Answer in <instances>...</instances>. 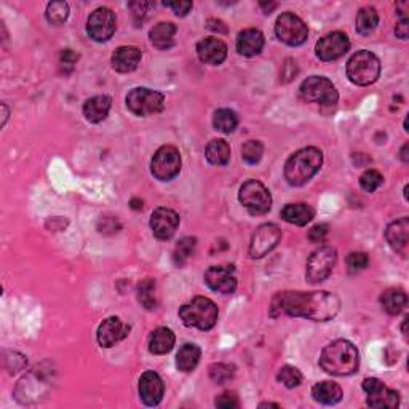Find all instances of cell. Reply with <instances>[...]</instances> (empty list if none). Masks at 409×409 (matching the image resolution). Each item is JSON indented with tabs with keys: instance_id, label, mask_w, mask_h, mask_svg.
Instances as JSON below:
<instances>
[{
	"instance_id": "7bdbcfd3",
	"label": "cell",
	"mask_w": 409,
	"mask_h": 409,
	"mask_svg": "<svg viewBox=\"0 0 409 409\" xmlns=\"http://www.w3.org/2000/svg\"><path fill=\"white\" fill-rule=\"evenodd\" d=\"M238 405H240L238 403V397L233 392H224L214 401V406L221 409H235L238 408Z\"/></svg>"
},
{
	"instance_id": "4316f807",
	"label": "cell",
	"mask_w": 409,
	"mask_h": 409,
	"mask_svg": "<svg viewBox=\"0 0 409 409\" xmlns=\"http://www.w3.org/2000/svg\"><path fill=\"white\" fill-rule=\"evenodd\" d=\"M312 397L321 405H336V403L342 400V388L336 382L323 381L315 384L314 388H312Z\"/></svg>"
},
{
	"instance_id": "d6a6232c",
	"label": "cell",
	"mask_w": 409,
	"mask_h": 409,
	"mask_svg": "<svg viewBox=\"0 0 409 409\" xmlns=\"http://www.w3.org/2000/svg\"><path fill=\"white\" fill-rule=\"evenodd\" d=\"M238 125V117L231 109H218L213 115V126L224 135H231Z\"/></svg>"
},
{
	"instance_id": "5b68a950",
	"label": "cell",
	"mask_w": 409,
	"mask_h": 409,
	"mask_svg": "<svg viewBox=\"0 0 409 409\" xmlns=\"http://www.w3.org/2000/svg\"><path fill=\"white\" fill-rule=\"evenodd\" d=\"M379 75H381V61L371 51H357L347 62V77L355 85H371L379 79Z\"/></svg>"
},
{
	"instance_id": "7dc6e473",
	"label": "cell",
	"mask_w": 409,
	"mask_h": 409,
	"mask_svg": "<svg viewBox=\"0 0 409 409\" xmlns=\"http://www.w3.org/2000/svg\"><path fill=\"white\" fill-rule=\"evenodd\" d=\"M150 7H152V5L148 3V2H133V3H130V8L133 10V14L136 18L144 16L145 12H148V8H150Z\"/></svg>"
},
{
	"instance_id": "603a6c76",
	"label": "cell",
	"mask_w": 409,
	"mask_h": 409,
	"mask_svg": "<svg viewBox=\"0 0 409 409\" xmlns=\"http://www.w3.org/2000/svg\"><path fill=\"white\" fill-rule=\"evenodd\" d=\"M141 58H143V53L139 48L130 45L119 47L112 53V67L117 72H131L138 67Z\"/></svg>"
},
{
	"instance_id": "60d3db41",
	"label": "cell",
	"mask_w": 409,
	"mask_h": 409,
	"mask_svg": "<svg viewBox=\"0 0 409 409\" xmlns=\"http://www.w3.org/2000/svg\"><path fill=\"white\" fill-rule=\"evenodd\" d=\"M368 266H369V257L366 253L355 251V253H350L347 257V267L350 274H357L360 270H364Z\"/></svg>"
},
{
	"instance_id": "484cf974",
	"label": "cell",
	"mask_w": 409,
	"mask_h": 409,
	"mask_svg": "<svg viewBox=\"0 0 409 409\" xmlns=\"http://www.w3.org/2000/svg\"><path fill=\"white\" fill-rule=\"evenodd\" d=\"M174 342H176V338H174L173 331L170 328H165V326H160V328L154 329L152 334H150L149 350L154 355H165L172 352Z\"/></svg>"
},
{
	"instance_id": "8fae6325",
	"label": "cell",
	"mask_w": 409,
	"mask_h": 409,
	"mask_svg": "<svg viewBox=\"0 0 409 409\" xmlns=\"http://www.w3.org/2000/svg\"><path fill=\"white\" fill-rule=\"evenodd\" d=\"M275 34L281 42L286 43V45L298 47L303 45L307 40L309 29H307V24L298 16V14L286 12L281 13L280 16L277 18Z\"/></svg>"
},
{
	"instance_id": "d590c367",
	"label": "cell",
	"mask_w": 409,
	"mask_h": 409,
	"mask_svg": "<svg viewBox=\"0 0 409 409\" xmlns=\"http://www.w3.org/2000/svg\"><path fill=\"white\" fill-rule=\"evenodd\" d=\"M69 16V3L66 2H51L47 7V19L53 26H60Z\"/></svg>"
},
{
	"instance_id": "9a60e30c",
	"label": "cell",
	"mask_w": 409,
	"mask_h": 409,
	"mask_svg": "<svg viewBox=\"0 0 409 409\" xmlns=\"http://www.w3.org/2000/svg\"><path fill=\"white\" fill-rule=\"evenodd\" d=\"M204 283L219 294H232L237 290V275L233 266H213L204 272Z\"/></svg>"
},
{
	"instance_id": "6da1fadb",
	"label": "cell",
	"mask_w": 409,
	"mask_h": 409,
	"mask_svg": "<svg viewBox=\"0 0 409 409\" xmlns=\"http://www.w3.org/2000/svg\"><path fill=\"white\" fill-rule=\"evenodd\" d=\"M340 309L338 296L328 291H283L272 299L270 316H303L312 321L333 320Z\"/></svg>"
},
{
	"instance_id": "83f0119b",
	"label": "cell",
	"mask_w": 409,
	"mask_h": 409,
	"mask_svg": "<svg viewBox=\"0 0 409 409\" xmlns=\"http://www.w3.org/2000/svg\"><path fill=\"white\" fill-rule=\"evenodd\" d=\"M176 31L178 29L173 23H159L150 29L149 38L155 48H159V50H167V48L173 47Z\"/></svg>"
},
{
	"instance_id": "44dd1931",
	"label": "cell",
	"mask_w": 409,
	"mask_h": 409,
	"mask_svg": "<svg viewBox=\"0 0 409 409\" xmlns=\"http://www.w3.org/2000/svg\"><path fill=\"white\" fill-rule=\"evenodd\" d=\"M197 55L207 65L219 66L227 58V45L221 38L207 37L197 43Z\"/></svg>"
},
{
	"instance_id": "3957f363",
	"label": "cell",
	"mask_w": 409,
	"mask_h": 409,
	"mask_svg": "<svg viewBox=\"0 0 409 409\" xmlns=\"http://www.w3.org/2000/svg\"><path fill=\"white\" fill-rule=\"evenodd\" d=\"M323 165V154L316 148H304L294 152L285 163V179L291 186H304Z\"/></svg>"
},
{
	"instance_id": "f5cc1de1",
	"label": "cell",
	"mask_w": 409,
	"mask_h": 409,
	"mask_svg": "<svg viewBox=\"0 0 409 409\" xmlns=\"http://www.w3.org/2000/svg\"><path fill=\"white\" fill-rule=\"evenodd\" d=\"M2 110H3V120H2V126H3L5 124H7V119H8V114H10L8 107H7V104H5V102L2 104Z\"/></svg>"
},
{
	"instance_id": "f6af8a7d",
	"label": "cell",
	"mask_w": 409,
	"mask_h": 409,
	"mask_svg": "<svg viewBox=\"0 0 409 409\" xmlns=\"http://www.w3.org/2000/svg\"><path fill=\"white\" fill-rule=\"evenodd\" d=\"M328 226L326 224H316L309 231V240L314 243H320L325 240V237L328 235Z\"/></svg>"
},
{
	"instance_id": "7a4b0ae2",
	"label": "cell",
	"mask_w": 409,
	"mask_h": 409,
	"mask_svg": "<svg viewBox=\"0 0 409 409\" xmlns=\"http://www.w3.org/2000/svg\"><path fill=\"white\" fill-rule=\"evenodd\" d=\"M320 366L333 376H350L360 366L358 349L345 339H338L323 349L320 355Z\"/></svg>"
},
{
	"instance_id": "ee69618b",
	"label": "cell",
	"mask_w": 409,
	"mask_h": 409,
	"mask_svg": "<svg viewBox=\"0 0 409 409\" xmlns=\"http://www.w3.org/2000/svg\"><path fill=\"white\" fill-rule=\"evenodd\" d=\"M120 222L117 218H112V216H104L100 219L98 222V229L101 233H117L120 231Z\"/></svg>"
},
{
	"instance_id": "7402d4cb",
	"label": "cell",
	"mask_w": 409,
	"mask_h": 409,
	"mask_svg": "<svg viewBox=\"0 0 409 409\" xmlns=\"http://www.w3.org/2000/svg\"><path fill=\"white\" fill-rule=\"evenodd\" d=\"M264 34L259 29H245L237 36V51L242 56H256L264 48Z\"/></svg>"
},
{
	"instance_id": "1f68e13d",
	"label": "cell",
	"mask_w": 409,
	"mask_h": 409,
	"mask_svg": "<svg viewBox=\"0 0 409 409\" xmlns=\"http://www.w3.org/2000/svg\"><path fill=\"white\" fill-rule=\"evenodd\" d=\"M379 24V14L376 8L363 7L357 14V32L362 36H369Z\"/></svg>"
},
{
	"instance_id": "4fadbf2b",
	"label": "cell",
	"mask_w": 409,
	"mask_h": 409,
	"mask_svg": "<svg viewBox=\"0 0 409 409\" xmlns=\"http://www.w3.org/2000/svg\"><path fill=\"white\" fill-rule=\"evenodd\" d=\"M281 240V231L277 224H262L253 233L250 243V256L259 259L274 250Z\"/></svg>"
},
{
	"instance_id": "d6986e66",
	"label": "cell",
	"mask_w": 409,
	"mask_h": 409,
	"mask_svg": "<svg viewBox=\"0 0 409 409\" xmlns=\"http://www.w3.org/2000/svg\"><path fill=\"white\" fill-rule=\"evenodd\" d=\"M165 384L155 371H145L139 379V397L145 406H157L162 401Z\"/></svg>"
},
{
	"instance_id": "8992f818",
	"label": "cell",
	"mask_w": 409,
	"mask_h": 409,
	"mask_svg": "<svg viewBox=\"0 0 409 409\" xmlns=\"http://www.w3.org/2000/svg\"><path fill=\"white\" fill-rule=\"evenodd\" d=\"M125 101L131 114L138 117L159 114L160 110H163L165 106V96L162 93L150 89H144V86H138V89L131 90L126 95Z\"/></svg>"
},
{
	"instance_id": "ab89813d",
	"label": "cell",
	"mask_w": 409,
	"mask_h": 409,
	"mask_svg": "<svg viewBox=\"0 0 409 409\" xmlns=\"http://www.w3.org/2000/svg\"><path fill=\"white\" fill-rule=\"evenodd\" d=\"M382 183H384V178L377 170H368V172H364L362 174V178H360V186H362L363 191L366 192H374L376 189L382 186Z\"/></svg>"
},
{
	"instance_id": "4dcf8cb0",
	"label": "cell",
	"mask_w": 409,
	"mask_h": 409,
	"mask_svg": "<svg viewBox=\"0 0 409 409\" xmlns=\"http://www.w3.org/2000/svg\"><path fill=\"white\" fill-rule=\"evenodd\" d=\"M204 157L211 165L222 167L231 160V145L224 139L209 141L207 149H204Z\"/></svg>"
},
{
	"instance_id": "277c9868",
	"label": "cell",
	"mask_w": 409,
	"mask_h": 409,
	"mask_svg": "<svg viewBox=\"0 0 409 409\" xmlns=\"http://www.w3.org/2000/svg\"><path fill=\"white\" fill-rule=\"evenodd\" d=\"M218 315V305L211 299L202 298V296H197L191 303L184 304L179 309V318L183 320L184 325L202 331L211 329L216 325Z\"/></svg>"
},
{
	"instance_id": "836d02e7",
	"label": "cell",
	"mask_w": 409,
	"mask_h": 409,
	"mask_svg": "<svg viewBox=\"0 0 409 409\" xmlns=\"http://www.w3.org/2000/svg\"><path fill=\"white\" fill-rule=\"evenodd\" d=\"M197 246V240L194 237H184L178 242L176 248H174L173 253V261L178 267L186 266V262L191 259V256L194 255Z\"/></svg>"
},
{
	"instance_id": "f35d334b",
	"label": "cell",
	"mask_w": 409,
	"mask_h": 409,
	"mask_svg": "<svg viewBox=\"0 0 409 409\" xmlns=\"http://www.w3.org/2000/svg\"><path fill=\"white\" fill-rule=\"evenodd\" d=\"M235 376V368L227 363H214L209 366V377L216 384H226Z\"/></svg>"
},
{
	"instance_id": "74e56055",
	"label": "cell",
	"mask_w": 409,
	"mask_h": 409,
	"mask_svg": "<svg viewBox=\"0 0 409 409\" xmlns=\"http://www.w3.org/2000/svg\"><path fill=\"white\" fill-rule=\"evenodd\" d=\"M277 381L283 384L286 388H294L303 382V374L298 368L286 364V366L280 368L279 374H277Z\"/></svg>"
},
{
	"instance_id": "b9f144b4",
	"label": "cell",
	"mask_w": 409,
	"mask_h": 409,
	"mask_svg": "<svg viewBox=\"0 0 409 409\" xmlns=\"http://www.w3.org/2000/svg\"><path fill=\"white\" fill-rule=\"evenodd\" d=\"M77 61H79V55L74 50H62L60 58V67L62 74H71L75 69Z\"/></svg>"
},
{
	"instance_id": "e0dca14e",
	"label": "cell",
	"mask_w": 409,
	"mask_h": 409,
	"mask_svg": "<svg viewBox=\"0 0 409 409\" xmlns=\"http://www.w3.org/2000/svg\"><path fill=\"white\" fill-rule=\"evenodd\" d=\"M179 227V214L170 208H157L150 216V229L159 240H170Z\"/></svg>"
},
{
	"instance_id": "ba28073f",
	"label": "cell",
	"mask_w": 409,
	"mask_h": 409,
	"mask_svg": "<svg viewBox=\"0 0 409 409\" xmlns=\"http://www.w3.org/2000/svg\"><path fill=\"white\" fill-rule=\"evenodd\" d=\"M238 200L255 216L269 213L272 208V196L269 189L256 179H250L243 184L238 191Z\"/></svg>"
},
{
	"instance_id": "bcb514c9",
	"label": "cell",
	"mask_w": 409,
	"mask_h": 409,
	"mask_svg": "<svg viewBox=\"0 0 409 409\" xmlns=\"http://www.w3.org/2000/svg\"><path fill=\"white\" fill-rule=\"evenodd\" d=\"M165 7L172 8L174 14H178V16H186V14L192 10L194 3L183 2V0H179V2H165Z\"/></svg>"
},
{
	"instance_id": "7c38bea8",
	"label": "cell",
	"mask_w": 409,
	"mask_h": 409,
	"mask_svg": "<svg viewBox=\"0 0 409 409\" xmlns=\"http://www.w3.org/2000/svg\"><path fill=\"white\" fill-rule=\"evenodd\" d=\"M363 390L368 395V406L393 409L400 405V395L393 388H388L376 377H368L363 381Z\"/></svg>"
},
{
	"instance_id": "2e32d148",
	"label": "cell",
	"mask_w": 409,
	"mask_h": 409,
	"mask_svg": "<svg viewBox=\"0 0 409 409\" xmlns=\"http://www.w3.org/2000/svg\"><path fill=\"white\" fill-rule=\"evenodd\" d=\"M349 50H350V40L347 34L340 31L331 32L328 36L321 37L320 40L316 42V47H315L316 56H318L321 61H334L338 60V58L344 56Z\"/></svg>"
},
{
	"instance_id": "ac0fdd59",
	"label": "cell",
	"mask_w": 409,
	"mask_h": 409,
	"mask_svg": "<svg viewBox=\"0 0 409 409\" xmlns=\"http://www.w3.org/2000/svg\"><path fill=\"white\" fill-rule=\"evenodd\" d=\"M130 334V326L125 325L119 316H109L98 328V342L101 347L110 349Z\"/></svg>"
},
{
	"instance_id": "c3c4849f",
	"label": "cell",
	"mask_w": 409,
	"mask_h": 409,
	"mask_svg": "<svg viewBox=\"0 0 409 409\" xmlns=\"http://www.w3.org/2000/svg\"><path fill=\"white\" fill-rule=\"evenodd\" d=\"M395 34L401 38V40H406L408 34H409V21H408V19H400V23H398L397 27H395Z\"/></svg>"
},
{
	"instance_id": "e575fe53",
	"label": "cell",
	"mask_w": 409,
	"mask_h": 409,
	"mask_svg": "<svg viewBox=\"0 0 409 409\" xmlns=\"http://www.w3.org/2000/svg\"><path fill=\"white\" fill-rule=\"evenodd\" d=\"M138 301L145 310H154L157 307V296H155V280L145 279L138 285Z\"/></svg>"
},
{
	"instance_id": "f546056e",
	"label": "cell",
	"mask_w": 409,
	"mask_h": 409,
	"mask_svg": "<svg viewBox=\"0 0 409 409\" xmlns=\"http://www.w3.org/2000/svg\"><path fill=\"white\" fill-rule=\"evenodd\" d=\"M381 304L387 314L398 315L405 310L408 304V296L400 288H388L381 296Z\"/></svg>"
},
{
	"instance_id": "9c48e42d",
	"label": "cell",
	"mask_w": 409,
	"mask_h": 409,
	"mask_svg": "<svg viewBox=\"0 0 409 409\" xmlns=\"http://www.w3.org/2000/svg\"><path fill=\"white\" fill-rule=\"evenodd\" d=\"M181 154L174 145H162L154 154L150 162V172L159 181H172L181 172Z\"/></svg>"
},
{
	"instance_id": "d4e9b609",
	"label": "cell",
	"mask_w": 409,
	"mask_h": 409,
	"mask_svg": "<svg viewBox=\"0 0 409 409\" xmlns=\"http://www.w3.org/2000/svg\"><path fill=\"white\" fill-rule=\"evenodd\" d=\"M315 216L314 208L307 203H288L281 209V218L283 221L294 224V226H307Z\"/></svg>"
},
{
	"instance_id": "30bf717a",
	"label": "cell",
	"mask_w": 409,
	"mask_h": 409,
	"mask_svg": "<svg viewBox=\"0 0 409 409\" xmlns=\"http://www.w3.org/2000/svg\"><path fill=\"white\" fill-rule=\"evenodd\" d=\"M336 261H338V251L333 246H320L307 261V281L314 285L325 281L333 272Z\"/></svg>"
},
{
	"instance_id": "5bb4252c",
	"label": "cell",
	"mask_w": 409,
	"mask_h": 409,
	"mask_svg": "<svg viewBox=\"0 0 409 409\" xmlns=\"http://www.w3.org/2000/svg\"><path fill=\"white\" fill-rule=\"evenodd\" d=\"M86 32L95 42H107L115 32V13L107 7L96 8L86 21Z\"/></svg>"
},
{
	"instance_id": "11a10c76",
	"label": "cell",
	"mask_w": 409,
	"mask_h": 409,
	"mask_svg": "<svg viewBox=\"0 0 409 409\" xmlns=\"http://www.w3.org/2000/svg\"><path fill=\"white\" fill-rule=\"evenodd\" d=\"M259 408H280V405H277V403H261Z\"/></svg>"
},
{
	"instance_id": "cb8c5ba5",
	"label": "cell",
	"mask_w": 409,
	"mask_h": 409,
	"mask_svg": "<svg viewBox=\"0 0 409 409\" xmlns=\"http://www.w3.org/2000/svg\"><path fill=\"white\" fill-rule=\"evenodd\" d=\"M112 106L110 96L107 95H96L93 98L86 100L84 104V115L91 124H100L107 117Z\"/></svg>"
},
{
	"instance_id": "816d5d0a",
	"label": "cell",
	"mask_w": 409,
	"mask_h": 409,
	"mask_svg": "<svg viewBox=\"0 0 409 409\" xmlns=\"http://www.w3.org/2000/svg\"><path fill=\"white\" fill-rule=\"evenodd\" d=\"M408 150H409V143H406L405 145H403L401 150H400V159H401L405 163L409 162V154H408Z\"/></svg>"
},
{
	"instance_id": "52a82bcc",
	"label": "cell",
	"mask_w": 409,
	"mask_h": 409,
	"mask_svg": "<svg viewBox=\"0 0 409 409\" xmlns=\"http://www.w3.org/2000/svg\"><path fill=\"white\" fill-rule=\"evenodd\" d=\"M299 95L304 101L316 102L320 106H334L339 100V93L333 82L320 75H312L304 80Z\"/></svg>"
},
{
	"instance_id": "ffe728a7",
	"label": "cell",
	"mask_w": 409,
	"mask_h": 409,
	"mask_svg": "<svg viewBox=\"0 0 409 409\" xmlns=\"http://www.w3.org/2000/svg\"><path fill=\"white\" fill-rule=\"evenodd\" d=\"M386 238L393 251L406 257L409 250V218L405 216L388 224Z\"/></svg>"
},
{
	"instance_id": "db71d44e",
	"label": "cell",
	"mask_w": 409,
	"mask_h": 409,
	"mask_svg": "<svg viewBox=\"0 0 409 409\" xmlns=\"http://www.w3.org/2000/svg\"><path fill=\"white\" fill-rule=\"evenodd\" d=\"M131 208L141 209V208H143V202L138 200V198H133V200H131Z\"/></svg>"
},
{
	"instance_id": "681fc988",
	"label": "cell",
	"mask_w": 409,
	"mask_h": 409,
	"mask_svg": "<svg viewBox=\"0 0 409 409\" xmlns=\"http://www.w3.org/2000/svg\"><path fill=\"white\" fill-rule=\"evenodd\" d=\"M207 27L209 29V31H214V32H222V34L227 32L226 24H224L222 21H219V19H214V18L208 19Z\"/></svg>"
},
{
	"instance_id": "9f6ffc18",
	"label": "cell",
	"mask_w": 409,
	"mask_h": 409,
	"mask_svg": "<svg viewBox=\"0 0 409 409\" xmlns=\"http://www.w3.org/2000/svg\"><path fill=\"white\" fill-rule=\"evenodd\" d=\"M406 323H408V318H405V321H403V326H401L403 334H405V336H406Z\"/></svg>"
},
{
	"instance_id": "8d00e7d4",
	"label": "cell",
	"mask_w": 409,
	"mask_h": 409,
	"mask_svg": "<svg viewBox=\"0 0 409 409\" xmlns=\"http://www.w3.org/2000/svg\"><path fill=\"white\" fill-rule=\"evenodd\" d=\"M262 154H264V145H262L259 141L251 139L246 141V143L242 145V159L245 160L248 165L259 163Z\"/></svg>"
},
{
	"instance_id": "f907efd6",
	"label": "cell",
	"mask_w": 409,
	"mask_h": 409,
	"mask_svg": "<svg viewBox=\"0 0 409 409\" xmlns=\"http://www.w3.org/2000/svg\"><path fill=\"white\" fill-rule=\"evenodd\" d=\"M259 7L264 10V13H272V10H275L277 8V3L275 2H270V3H266V2H261L259 3Z\"/></svg>"
},
{
	"instance_id": "f1b7e54d",
	"label": "cell",
	"mask_w": 409,
	"mask_h": 409,
	"mask_svg": "<svg viewBox=\"0 0 409 409\" xmlns=\"http://www.w3.org/2000/svg\"><path fill=\"white\" fill-rule=\"evenodd\" d=\"M202 350L196 344H184L176 355V366L179 371L191 373L200 362Z\"/></svg>"
}]
</instances>
